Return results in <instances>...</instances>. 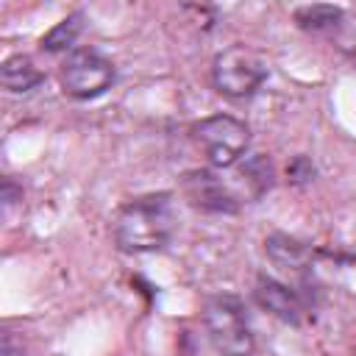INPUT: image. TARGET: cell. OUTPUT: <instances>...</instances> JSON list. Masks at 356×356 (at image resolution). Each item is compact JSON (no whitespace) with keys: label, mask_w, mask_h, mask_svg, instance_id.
<instances>
[{"label":"cell","mask_w":356,"mask_h":356,"mask_svg":"<svg viewBox=\"0 0 356 356\" xmlns=\"http://www.w3.org/2000/svg\"><path fill=\"white\" fill-rule=\"evenodd\" d=\"M175 228L170 195H145L122 206L114 222L117 245L128 253L159 250L170 242Z\"/></svg>","instance_id":"6da1fadb"},{"label":"cell","mask_w":356,"mask_h":356,"mask_svg":"<svg viewBox=\"0 0 356 356\" xmlns=\"http://www.w3.org/2000/svg\"><path fill=\"white\" fill-rule=\"evenodd\" d=\"M203 325L217 353L222 356H250L253 331L245 317V306L234 295H214L203 306Z\"/></svg>","instance_id":"7a4b0ae2"},{"label":"cell","mask_w":356,"mask_h":356,"mask_svg":"<svg viewBox=\"0 0 356 356\" xmlns=\"http://www.w3.org/2000/svg\"><path fill=\"white\" fill-rule=\"evenodd\" d=\"M211 78H214L217 92H222L225 97H248L264 83L267 64L253 50L234 44V47L217 53V58L211 64Z\"/></svg>","instance_id":"3957f363"},{"label":"cell","mask_w":356,"mask_h":356,"mask_svg":"<svg viewBox=\"0 0 356 356\" xmlns=\"http://www.w3.org/2000/svg\"><path fill=\"white\" fill-rule=\"evenodd\" d=\"M195 142L203 147L214 167H231L248 147V125L228 114H214L200 120L195 128Z\"/></svg>","instance_id":"277c9868"},{"label":"cell","mask_w":356,"mask_h":356,"mask_svg":"<svg viewBox=\"0 0 356 356\" xmlns=\"http://www.w3.org/2000/svg\"><path fill=\"white\" fill-rule=\"evenodd\" d=\"M114 83V64L97 50H75L61 64V86L78 100L103 95Z\"/></svg>","instance_id":"5b68a950"},{"label":"cell","mask_w":356,"mask_h":356,"mask_svg":"<svg viewBox=\"0 0 356 356\" xmlns=\"http://www.w3.org/2000/svg\"><path fill=\"white\" fill-rule=\"evenodd\" d=\"M184 197L200 209V211H211V214H231L236 211V195L222 184V178H217L209 170H192L184 175L181 181Z\"/></svg>","instance_id":"8992f818"},{"label":"cell","mask_w":356,"mask_h":356,"mask_svg":"<svg viewBox=\"0 0 356 356\" xmlns=\"http://www.w3.org/2000/svg\"><path fill=\"white\" fill-rule=\"evenodd\" d=\"M253 298H256V303L264 309V312H270L273 317H278V320H284V323H300V317H303V303H300V298L289 289V286H284L281 281H275V278H267V275H259L256 278V289H253Z\"/></svg>","instance_id":"52a82bcc"},{"label":"cell","mask_w":356,"mask_h":356,"mask_svg":"<svg viewBox=\"0 0 356 356\" xmlns=\"http://www.w3.org/2000/svg\"><path fill=\"white\" fill-rule=\"evenodd\" d=\"M0 78H3V86L8 92H31L33 86H39L44 81V75L33 67V61L28 56H11L3 61V70H0Z\"/></svg>","instance_id":"ba28073f"},{"label":"cell","mask_w":356,"mask_h":356,"mask_svg":"<svg viewBox=\"0 0 356 356\" xmlns=\"http://www.w3.org/2000/svg\"><path fill=\"white\" fill-rule=\"evenodd\" d=\"M264 245H267V256L273 259V264H278L284 270H295V273L306 270L309 253H306V248L298 239H292L286 234H273Z\"/></svg>","instance_id":"9c48e42d"},{"label":"cell","mask_w":356,"mask_h":356,"mask_svg":"<svg viewBox=\"0 0 356 356\" xmlns=\"http://www.w3.org/2000/svg\"><path fill=\"white\" fill-rule=\"evenodd\" d=\"M295 22L303 31L323 33V31H331L342 22V8H337V6H303L295 11Z\"/></svg>","instance_id":"30bf717a"},{"label":"cell","mask_w":356,"mask_h":356,"mask_svg":"<svg viewBox=\"0 0 356 356\" xmlns=\"http://www.w3.org/2000/svg\"><path fill=\"white\" fill-rule=\"evenodd\" d=\"M81 14H70V17H64L56 28H50L44 36H42V50H47V53H58V50H67V47H72L75 44V39H78V33H81Z\"/></svg>","instance_id":"8fae6325"},{"label":"cell","mask_w":356,"mask_h":356,"mask_svg":"<svg viewBox=\"0 0 356 356\" xmlns=\"http://www.w3.org/2000/svg\"><path fill=\"white\" fill-rule=\"evenodd\" d=\"M239 178H245V184L250 186V195L259 197L264 189H270L273 184V167L264 156H250L242 167H239Z\"/></svg>","instance_id":"7c38bea8"},{"label":"cell","mask_w":356,"mask_h":356,"mask_svg":"<svg viewBox=\"0 0 356 356\" xmlns=\"http://www.w3.org/2000/svg\"><path fill=\"white\" fill-rule=\"evenodd\" d=\"M286 175H289L292 184H306L314 175V167H312V161L306 156H295L289 161V167H286Z\"/></svg>","instance_id":"4fadbf2b"},{"label":"cell","mask_w":356,"mask_h":356,"mask_svg":"<svg viewBox=\"0 0 356 356\" xmlns=\"http://www.w3.org/2000/svg\"><path fill=\"white\" fill-rule=\"evenodd\" d=\"M0 356H25V348L22 342H17L8 331L3 334V345H0Z\"/></svg>","instance_id":"5bb4252c"},{"label":"cell","mask_w":356,"mask_h":356,"mask_svg":"<svg viewBox=\"0 0 356 356\" xmlns=\"http://www.w3.org/2000/svg\"><path fill=\"white\" fill-rule=\"evenodd\" d=\"M19 195H22V192L14 186V181H11V178H6V181H3V203H6V206H11Z\"/></svg>","instance_id":"9a60e30c"},{"label":"cell","mask_w":356,"mask_h":356,"mask_svg":"<svg viewBox=\"0 0 356 356\" xmlns=\"http://www.w3.org/2000/svg\"><path fill=\"white\" fill-rule=\"evenodd\" d=\"M189 356H192V353H189Z\"/></svg>","instance_id":"2e32d148"}]
</instances>
